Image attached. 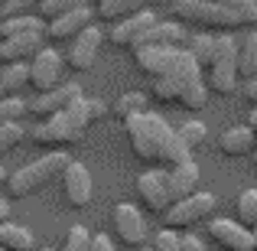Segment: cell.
<instances>
[{"label": "cell", "mask_w": 257, "mask_h": 251, "mask_svg": "<svg viewBox=\"0 0 257 251\" xmlns=\"http://www.w3.org/2000/svg\"><path fill=\"white\" fill-rule=\"evenodd\" d=\"M157 160H160V163H166V166H179V163H186V160H192V150L179 140V134L170 131V134H166V140H163V147H160V157Z\"/></svg>", "instance_id": "obj_27"}, {"label": "cell", "mask_w": 257, "mask_h": 251, "mask_svg": "<svg viewBox=\"0 0 257 251\" xmlns=\"http://www.w3.org/2000/svg\"><path fill=\"white\" fill-rule=\"evenodd\" d=\"M26 137V131L20 127V121H13V124H4L0 127V157L4 153H10L13 147H20V140Z\"/></svg>", "instance_id": "obj_35"}, {"label": "cell", "mask_w": 257, "mask_h": 251, "mask_svg": "<svg viewBox=\"0 0 257 251\" xmlns=\"http://www.w3.org/2000/svg\"><path fill=\"white\" fill-rule=\"evenodd\" d=\"M140 10H147V0H94L91 17L101 23H120Z\"/></svg>", "instance_id": "obj_21"}, {"label": "cell", "mask_w": 257, "mask_h": 251, "mask_svg": "<svg viewBox=\"0 0 257 251\" xmlns=\"http://www.w3.org/2000/svg\"><path fill=\"white\" fill-rule=\"evenodd\" d=\"M157 7H173V0H153Z\"/></svg>", "instance_id": "obj_46"}, {"label": "cell", "mask_w": 257, "mask_h": 251, "mask_svg": "<svg viewBox=\"0 0 257 251\" xmlns=\"http://www.w3.org/2000/svg\"><path fill=\"white\" fill-rule=\"evenodd\" d=\"M0 4H4V0H0Z\"/></svg>", "instance_id": "obj_52"}, {"label": "cell", "mask_w": 257, "mask_h": 251, "mask_svg": "<svg viewBox=\"0 0 257 251\" xmlns=\"http://www.w3.org/2000/svg\"><path fill=\"white\" fill-rule=\"evenodd\" d=\"M59 176H62V193H65V199H69L75 209H82V206L91 202V173H88V166L69 160Z\"/></svg>", "instance_id": "obj_15"}, {"label": "cell", "mask_w": 257, "mask_h": 251, "mask_svg": "<svg viewBox=\"0 0 257 251\" xmlns=\"http://www.w3.org/2000/svg\"><path fill=\"white\" fill-rule=\"evenodd\" d=\"M212 46H215V36H212V33H205V30H199L195 36L186 39V52L195 59L199 69H208V65H212Z\"/></svg>", "instance_id": "obj_25"}, {"label": "cell", "mask_w": 257, "mask_h": 251, "mask_svg": "<svg viewBox=\"0 0 257 251\" xmlns=\"http://www.w3.org/2000/svg\"><path fill=\"white\" fill-rule=\"evenodd\" d=\"M62 65H65L62 56H59L56 49H49V46H43V49L26 62V85H30L36 95L62 85Z\"/></svg>", "instance_id": "obj_7"}, {"label": "cell", "mask_w": 257, "mask_h": 251, "mask_svg": "<svg viewBox=\"0 0 257 251\" xmlns=\"http://www.w3.org/2000/svg\"><path fill=\"white\" fill-rule=\"evenodd\" d=\"M173 20L182 26L221 30V33H231L234 26H241V20L215 0H173Z\"/></svg>", "instance_id": "obj_3"}, {"label": "cell", "mask_w": 257, "mask_h": 251, "mask_svg": "<svg viewBox=\"0 0 257 251\" xmlns=\"http://www.w3.org/2000/svg\"><path fill=\"white\" fill-rule=\"evenodd\" d=\"M251 238H254V251H257V222L251 225Z\"/></svg>", "instance_id": "obj_45"}, {"label": "cell", "mask_w": 257, "mask_h": 251, "mask_svg": "<svg viewBox=\"0 0 257 251\" xmlns=\"http://www.w3.org/2000/svg\"><path fill=\"white\" fill-rule=\"evenodd\" d=\"M186 39H189V33H186L182 23H176V20H157V23L137 39V46H173V49H179V46H186ZM137 46H134V49H137Z\"/></svg>", "instance_id": "obj_18"}, {"label": "cell", "mask_w": 257, "mask_h": 251, "mask_svg": "<svg viewBox=\"0 0 257 251\" xmlns=\"http://www.w3.org/2000/svg\"><path fill=\"white\" fill-rule=\"evenodd\" d=\"M85 127H88L85 98H75L65 111L46 118L43 124H36L26 137H30V144H36L39 150H59V147L78 144V140L85 137Z\"/></svg>", "instance_id": "obj_1"}, {"label": "cell", "mask_w": 257, "mask_h": 251, "mask_svg": "<svg viewBox=\"0 0 257 251\" xmlns=\"http://www.w3.org/2000/svg\"><path fill=\"white\" fill-rule=\"evenodd\" d=\"M39 251H52V248H39Z\"/></svg>", "instance_id": "obj_50"}, {"label": "cell", "mask_w": 257, "mask_h": 251, "mask_svg": "<svg viewBox=\"0 0 257 251\" xmlns=\"http://www.w3.org/2000/svg\"><path fill=\"white\" fill-rule=\"evenodd\" d=\"M91 7H78V10H69L62 13V17L49 20V23L43 26V36L49 39V43H69L75 33H82L85 26H91Z\"/></svg>", "instance_id": "obj_11"}, {"label": "cell", "mask_w": 257, "mask_h": 251, "mask_svg": "<svg viewBox=\"0 0 257 251\" xmlns=\"http://www.w3.org/2000/svg\"><path fill=\"white\" fill-rule=\"evenodd\" d=\"M4 183H7V170L0 166V186H4Z\"/></svg>", "instance_id": "obj_47"}, {"label": "cell", "mask_w": 257, "mask_h": 251, "mask_svg": "<svg viewBox=\"0 0 257 251\" xmlns=\"http://www.w3.org/2000/svg\"><path fill=\"white\" fill-rule=\"evenodd\" d=\"M4 222H10V202L0 199V225H4Z\"/></svg>", "instance_id": "obj_43"}, {"label": "cell", "mask_w": 257, "mask_h": 251, "mask_svg": "<svg viewBox=\"0 0 257 251\" xmlns=\"http://www.w3.org/2000/svg\"><path fill=\"white\" fill-rule=\"evenodd\" d=\"M153 251H182V248H179V232L163 228V232L153 238Z\"/></svg>", "instance_id": "obj_37"}, {"label": "cell", "mask_w": 257, "mask_h": 251, "mask_svg": "<svg viewBox=\"0 0 257 251\" xmlns=\"http://www.w3.org/2000/svg\"><path fill=\"white\" fill-rule=\"evenodd\" d=\"M0 98H4V92H0Z\"/></svg>", "instance_id": "obj_51"}, {"label": "cell", "mask_w": 257, "mask_h": 251, "mask_svg": "<svg viewBox=\"0 0 257 251\" xmlns=\"http://www.w3.org/2000/svg\"><path fill=\"white\" fill-rule=\"evenodd\" d=\"M257 144V131H251L247 124H231L218 134V150L225 157H251Z\"/></svg>", "instance_id": "obj_19"}, {"label": "cell", "mask_w": 257, "mask_h": 251, "mask_svg": "<svg viewBox=\"0 0 257 251\" xmlns=\"http://www.w3.org/2000/svg\"><path fill=\"white\" fill-rule=\"evenodd\" d=\"M176 105H182V108H189V111H202V108L208 105V88H205V78H195V82H189L186 88H182V95H179V101Z\"/></svg>", "instance_id": "obj_29"}, {"label": "cell", "mask_w": 257, "mask_h": 251, "mask_svg": "<svg viewBox=\"0 0 257 251\" xmlns=\"http://www.w3.org/2000/svg\"><path fill=\"white\" fill-rule=\"evenodd\" d=\"M85 114H88V124H91V121H101L107 114V105L101 98H85Z\"/></svg>", "instance_id": "obj_39"}, {"label": "cell", "mask_w": 257, "mask_h": 251, "mask_svg": "<svg viewBox=\"0 0 257 251\" xmlns=\"http://www.w3.org/2000/svg\"><path fill=\"white\" fill-rule=\"evenodd\" d=\"M247 127H251V131H257V105L251 108V114H247Z\"/></svg>", "instance_id": "obj_44"}, {"label": "cell", "mask_w": 257, "mask_h": 251, "mask_svg": "<svg viewBox=\"0 0 257 251\" xmlns=\"http://www.w3.org/2000/svg\"><path fill=\"white\" fill-rule=\"evenodd\" d=\"M26 88V62H13L0 69V92L4 95H20Z\"/></svg>", "instance_id": "obj_28"}, {"label": "cell", "mask_w": 257, "mask_h": 251, "mask_svg": "<svg viewBox=\"0 0 257 251\" xmlns=\"http://www.w3.org/2000/svg\"><path fill=\"white\" fill-rule=\"evenodd\" d=\"M72 157H65L62 150H49L46 157H39V160H33L30 166H23V170H17L13 176H7V193L13 196V199H26V196H33V193H39V189L46 186L49 180H56L59 173L65 170V163H69Z\"/></svg>", "instance_id": "obj_2"}, {"label": "cell", "mask_w": 257, "mask_h": 251, "mask_svg": "<svg viewBox=\"0 0 257 251\" xmlns=\"http://www.w3.org/2000/svg\"><path fill=\"white\" fill-rule=\"evenodd\" d=\"M88 251H114V245H111V238L107 235H88Z\"/></svg>", "instance_id": "obj_40"}, {"label": "cell", "mask_w": 257, "mask_h": 251, "mask_svg": "<svg viewBox=\"0 0 257 251\" xmlns=\"http://www.w3.org/2000/svg\"><path fill=\"white\" fill-rule=\"evenodd\" d=\"M75 98H82V88H78L75 82H72V85L62 82V85L49 88V92L36 95V101H30V105H26V114H33V118L46 121V118H52V114L65 111V108H69Z\"/></svg>", "instance_id": "obj_10"}, {"label": "cell", "mask_w": 257, "mask_h": 251, "mask_svg": "<svg viewBox=\"0 0 257 251\" xmlns=\"http://www.w3.org/2000/svg\"><path fill=\"white\" fill-rule=\"evenodd\" d=\"M137 251H153V248H137Z\"/></svg>", "instance_id": "obj_49"}, {"label": "cell", "mask_w": 257, "mask_h": 251, "mask_svg": "<svg viewBox=\"0 0 257 251\" xmlns=\"http://www.w3.org/2000/svg\"><path fill=\"white\" fill-rule=\"evenodd\" d=\"M199 183H202V176H199V166H195L192 160H186V163H179V166H170V173H166V193H170V202L199 193Z\"/></svg>", "instance_id": "obj_17"}, {"label": "cell", "mask_w": 257, "mask_h": 251, "mask_svg": "<svg viewBox=\"0 0 257 251\" xmlns=\"http://www.w3.org/2000/svg\"><path fill=\"white\" fill-rule=\"evenodd\" d=\"M46 46L43 30L39 33H20V36H7L0 39V65H13V62H30L39 49Z\"/></svg>", "instance_id": "obj_12"}, {"label": "cell", "mask_w": 257, "mask_h": 251, "mask_svg": "<svg viewBox=\"0 0 257 251\" xmlns=\"http://www.w3.org/2000/svg\"><path fill=\"white\" fill-rule=\"evenodd\" d=\"M124 127H127V140H131L134 153H137L140 160H157L160 157V147H163V140H166V134L173 131L160 114H150V111H144V114H137V118L124 121Z\"/></svg>", "instance_id": "obj_4"}, {"label": "cell", "mask_w": 257, "mask_h": 251, "mask_svg": "<svg viewBox=\"0 0 257 251\" xmlns=\"http://www.w3.org/2000/svg\"><path fill=\"white\" fill-rule=\"evenodd\" d=\"M69 52H65V65H69L72 72H91L94 62H98V52H101V43H104V36H101L98 26H85L82 33H75V36L69 39Z\"/></svg>", "instance_id": "obj_8"}, {"label": "cell", "mask_w": 257, "mask_h": 251, "mask_svg": "<svg viewBox=\"0 0 257 251\" xmlns=\"http://www.w3.org/2000/svg\"><path fill=\"white\" fill-rule=\"evenodd\" d=\"M0 248L4 251H36V241H33L30 228L4 222V225H0Z\"/></svg>", "instance_id": "obj_22"}, {"label": "cell", "mask_w": 257, "mask_h": 251, "mask_svg": "<svg viewBox=\"0 0 257 251\" xmlns=\"http://www.w3.org/2000/svg\"><path fill=\"white\" fill-rule=\"evenodd\" d=\"M144 111H147V95L144 92H127V95H120V98L107 108V114H114L120 124L131 121V118H137V114H144Z\"/></svg>", "instance_id": "obj_24"}, {"label": "cell", "mask_w": 257, "mask_h": 251, "mask_svg": "<svg viewBox=\"0 0 257 251\" xmlns=\"http://www.w3.org/2000/svg\"><path fill=\"white\" fill-rule=\"evenodd\" d=\"M176 52L179 49H173V46H137V49H134V65H137L144 75L157 78L176 59Z\"/></svg>", "instance_id": "obj_20"}, {"label": "cell", "mask_w": 257, "mask_h": 251, "mask_svg": "<svg viewBox=\"0 0 257 251\" xmlns=\"http://www.w3.org/2000/svg\"><path fill=\"white\" fill-rule=\"evenodd\" d=\"M234 65H238V78H254L257 75V30H251L244 36V43H238V56H234Z\"/></svg>", "instance_id": "obj_23"}, {"label": "cell", "mask_w": 257, "mask_h": 251, "mask_svg": "<svg viewBox=\"0 0 257 251\" xmlns=\"http://www.w3.org/2000/svg\"><path fill=\"white\" fill-rule=\"evenodd\" d=\"M36 7H39V20L49 23V20L62 17V13H69V10L88 7V0H36Z\"/></svg>", "instance_id": "obj_30"}, {"label": "cell", "mask_w": 257, "mask_h": 251, "mask_svg": "<svg viewBox=\"0 0 257 251\" xmlns=\"http://www.w3.org/2000/svg\"><path fill=\"white\" fill-rule=\"evenodd\" d=\"M238 225H244V228H251L254 222H257V189H244V193L238 196Z\"/></svg>", "instance_id": "obj_32"}, {"label": "cell", "mask_w": 257, "mask_h": 251, "mask_svg": "<svg viewBox=\"0 0 257 251\" xmlns=\"http://www.w3.org/2000/svg\"><path fill=\"white\" fill-rule=\"evenodd\" d=\"M111 222H114V235H117L127 248H144V241L150 238L147 219L140 215L137 206H131V202H117L114 212H111Z\"/></svg>", "instance_id": "obj_9"}, {"label": "cell", "mask_w": 257, "mask_h": 251, "mask_svg": "<svg viewBox=\"0 0 257 251\" xmlns=\"http://www.w3.org/2000/svg\"><path fill=\"white\" fill-rule=\"evenodd\" d=\"M176 134H179V140L189 147V150H192V147L205 144V137H208V127L202 124V121H186V124H182Z\"/></svg>", "instance_id": "obj_34"}, {"label": "cell", "mask_w": 257, "mask_h": 251, "mask_svg": "<svg viewBox=\"0 0 257 251\" xmlns=\"http://www.w3.org/2000/svg\"><path fill=\"white\" fill-rule=\"evenodd\" d=\"M208 235H212L215 245H221L225 251H254L251 228L238 225L231 219H212L208 222Z\"/></svg>", "instance_id": "obj_14"}, {"label": "cell", "mask_w": 257, "mask_h": 251, "mask_svg": "<svg viewBox=\"0 0 257 251\" xmlns=\"http://www.w3.org/2000/svg\"><path fill=\"white\" fill-rule=\"evenodd\" d=\"M30 7H36V0H4V4H0V17H20V13H26Z\"/></svg>", "instance_id": "obj_38"}, {"label": "cell", "mask_w": 257, "mask_h": 251, "mask_svg": "<svg viewBox=\"0 0 257 251\" xmlns=\"http://www.w3.org/2000/svg\"><path fill=\"white\" fill-rule=\"evenodd\" d=\"M241 20V26H257V0H215Z\"/></svg>", "instance_id": "obj_31"}, {"label": "cell", "mask_w": 257, "mask_h": 251, "mask_svg": "<svg viewBox=\"0 0 257 251\" xmlns=\"http://www.w3.org/2000/svg\"><path fill=\"white\" fill-rule=\"evenodd\" d=\"M179 248H182V251H205V248H202V241L195 238V235H179Z\"/></svg>", "instance_id": "obj_41"}, {"label": "cell", "mask_w": 257, "mask_h": 251, "mask_svg": "<svg viewBox=\"0 0 257 251\" xmlns=\"http://www.w3.org/2000/svg\"><path fill=\"white\" fill-rule=\"evenodd\" d=\"M153 23H157V13H153V10H140V13H134V17L114 23L111 33H107V39H111L117 49H134V46H137V39L144 36Z\"/></svg>", "instance_id": "obj_13"}, {"label": "cell", "mask_w": 257, "mask_h": 251, "mask_svg": "<svg viewBox=\"0 0 257 251\" xmlns=\"http://www.w3.org/2000/svg\"><path fill=\"white\" fill-rule=\"evenodd\" d=\"M212 209H215V196L199 189V193L186 196V199L170 202V206H166L160 215H163V225L170 228V232H186V228L205 222L208 215H212Z\"/></svg>", "instance_id": "obj_6"}, {"label": "cell", "mask_w": 257, "mask_h": 251, "mask_svg": "<svg viewBox=\"0 0 257 251\" xmlns=\"http://www.w3.org/2000/svg\"><path fill=\"white\" fill-rule=\"evenodd\" d=\"M23 114H26V101L20 98V95H4V98H0V127L20 121Z\"/></svg>", "instance_id": "obj_33"}, {"label": "cell", "mask_w": 257, "mask_h": 251, "mask_svg": "<svg viewBox=\"0 0 257 251\" xmlns=\"http://www.w3.org/2000/svg\"><path fill=\"white\" fill-rule=\"evenodd\" d=\"M88 228L85 225H72L69 235H65V248L62 251H88Z\"/></svg>", "instance_id": "obj_36"}, {"label": "cell", "mask_w": 257, "mask_h": 251, "mask_svg": "<svg viewBox=\"0 0 257 251\" xmlns=\"http://www.w3.org/2000/svg\"><path fill=\"white\" fill-rule=\"evenodd\" d=\"M244 95H247V101H251V105H257V75L244 82Z\"/></svg>", "instance_id": "obj_42"}, {"label": "cell", "mask_w": 257, "mask_h": 251, "mask_svg": "<svg viewBox=\"0 0 257 251\" xmlns=\"http://www.w3.org/2000/svg\"><path fill=\"white\" fill-rule=\"evenodd\" d=\"M251 153H254V157H251V160H254V170H257V144H254V150H251Z\"/></svg>", "instance_id": "obj_48"}, {"label": "cell", "mask_w": 257, "mask_h": 251, "mask_svg": "<svg viewBox=\"0 0 257 251\" xmlns=\"http://www.w3.org/2000/svg\"><path fill=\"white\" fill-rule=\"evenodd\" d=\"M137 199L144 202L150 212H163L170 206V193H166V173H140L137 176Z\"/></svg>", "instance_id": "obj_16"}, {"label": "cell", "mask_w": 257, "mask_h": 251, "mask_svg": "<svg viewBox=\"0 0 257 251\" xmlns=\"http://www.w3.org/2000/svg\"><path fill=\"white\" fill-rule=\"evenodd\" d=\"M43 26H46L43 20L30 17V13H20V17H0V39L20 36V33H39Z\"/></svg>", "instance_id": "obj_26"}, {"label": "cell", "mask_w": 257, "mask_h": 251, "mask_svg": "<svg viewBox=\"0 0 257 251\" xmlns=\"http://www.w3.org/2000/svg\"><path fill=\"white\" fill-rule=\"evenodd\" d=\"M199 75H202V69L195 65V59L189 56L186 49H179L173 62L153 78V98L163 101V105H176L179 95H182V88H186L189 82H195Z\"/></svg>", "instance_id": "obj_5"}]
</instances>
